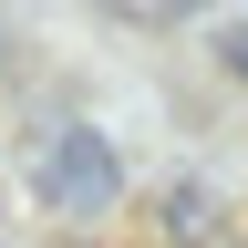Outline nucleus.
Wrapping results in <instances>:
<instances>
[{"instance_id":"nucleus-1","label":"nucleus","mask_w":248,"mask_h":248,"mask_svg":"<svg viewBox=\"0 0 248 248\" xmlns=\"http://www.w3.org/2000/svg\"><path fill=\"white\" fill-rule=\"evenodd\" d=\"M31 197L52 217H104L124 207V155L104 124H42L31 135Z\"/></svg>"},{"instance_id":"nucleus-4","label":"nucleus","mask_w":248,"mask_h":248,"mask_svg":"<svg viewBox=\"0 0 248 248\" xmlns=\"http://www.w3.org/2000/svg\"><path fill=\"white\" fill-rule=\"evenodd\" d=\"M114 11H135V21H186V11H207V0H114Z\"/></svg>"},{"instance_id":"nucleus-3","label":"nucleus","mask_w":248,"mask_h":248,"mask_svg":"<svg viewBox=\"0 0 248 248\" xmlns=\"http://www.w3.org/2000/svg\"><path fill=\"white\" fill-rule=\"evenodd\" d=\"M207 42H217V62H228V73L248 83V21H217V31H207Z\"/></svg>"},{"instance_id":"nucleus-2","label":"nucleus","mask_w":248,"mask_h":248,"mask_svg":"<svg viewBox=\"0 0 248 248\" xmlns=\"http://www.w3.org/2000/svg\"><path fill=\"white\" fill-rule=\"evenodd\" d=\"M217 228H228V217H217V197H207L197 176L166 186V238H217Z\"/></svg>"}]
</instances>
